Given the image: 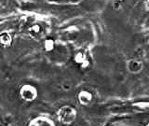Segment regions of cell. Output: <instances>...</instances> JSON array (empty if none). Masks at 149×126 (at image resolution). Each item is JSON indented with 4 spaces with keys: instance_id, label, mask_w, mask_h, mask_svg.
I'll list each match as a JSON object with an SVG mask.
<instances>
[{
    "instance_id": "4",
    "label": "cell",
    "mask_w": 149,
    "mask_h": 126,
    "mask_svg": "<svg viewBox=\"0 0 149 126\" xmlns=\"http://www.w3.org/2000/svg\"><path fill=\"white\" fill-rule=\"evenodd\" d=\"M79 101H80L81 104L83 105H88L91 102V99H92V96L91 94V92H88L87 91H83L79 93Z\"/></svg>"
},
{
    "instance_id": "2",
    "label": "cell",
    "mask_w": 149,
    "mask_h": 126,
    "mask_svg": "<svg viewBox=\"0 0 149 126\" xmlns=\"http://www.w3.org/2000/svg\"><path fill=\"white\" fill-rule=\"evenodd\" d=\"M21 95H22V97L24 98L25 100L32 101V100H34L36 98V89L34 87L27 85V86H24L23 88H22Z\"/></svg>"
},
{
    "instance_id": "3",
    "label": "cell",
    "mask_w": 149,
    "mask_h": 126,
    "mask_svg": "<svg viewBox=\"0 0 149 126\" xmlns=\"http://www.w3.org/2000/svg\"><path fill=\"white\" fill-rule=\"evenodd\" d=\"M128 69L132 73H139L143 69V64L137 60H130L128 63Z\"/></svg>"
},
{
    "instance_id": "5",
    "label": "cell",
    "mask_w": 149,
    "mask_h": 126,
    "mask_svg": "<svg viewBox=\"0 0 149 126\" xmlns=\"http://www.w3.org/2000/svg\"><path fill=\"white\" fill-rule=\"evenodd\" d=\"M71 88H72V85H71V83H70L69 81H64V82H63V84H62V89H63L64 91L71 90Z\"/></svg>"
},
{
    "instance_id": "1",
    "label": "cell",
    "mask_w": 149,
    "mask_h": 126,
    "mask_svg": "<svg viewBox=\"0 0 149 126\" xmlns=\"http://www.w3.org/2000/svg\"><path fill=\"white\" fill-rule=\"evenodd\" d=\"M76 110L70 106H64L59 112V120L65 124L72 123L76 120Z\"/></svg>"
}]
</instances>
